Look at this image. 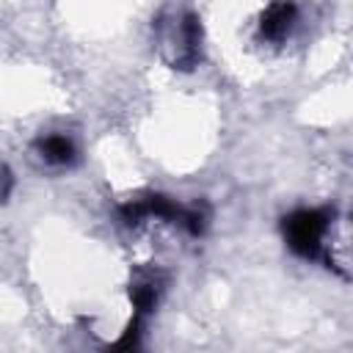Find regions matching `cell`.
<instances>
[{
  "label": "cell",
  "instance_id": "obj_1",
  "mask_svg": "<svg viewBox=\"0 0 353 353\" xmlns=\"http://www.w3.org/2000/svg\"><path fill=\"white\" fill-rule=\"evenodd\" d=\"M334 223H336L334 207H312V210L290 212L281 223V232H284V240L292 254H298L301 259L328 262V268H331L334 256H331L328 237L334 234Z\"/></svg>",
  "mask_w": 353,
  "mask_h": 353
},
{
  "label": "cell",
  "instance_id": "obj_2",
  "mask_svg": "<svg viewBox=\"0 0 353 353\" xmlns=\"http://www.w3.org/2000/svg\"><path fill=\"white\" fill-rule=\"evenodd\" d=\"M157 41L174 69H193L201 61V25L190 11L157 19Z\"/></svg>",
  "mask_w": 353,
  "mask_h": 353
},
{
  "label": "cell",
  "instance_id": "obj_3",
  "mask_svg": "<svg viewBox=\"0 0 353 353\" xmlns=\"http://www.w3.org/2000/svg\"><path fill=\"white\" fill-rule=\"evenodd\" d=\"M298 25V6L292 0H276L259 17V39L270 44H281Z\"/></svg>",
  "mask_w": 353,
  "mask_h": 353
},
{
  "label": "cell",
  "instance_id": "obj_4",
  "mask_svg": "<svg viewBox=\"0 0 353 353\" xmlns=\"http://www.w3.org/2000/svg\"><path fill=\"white\" fill-rule=\"evenodd\" d=\"M165 287V276L160 270H141L130 284V298L135 306V317L152 312L157 306V298Z\"/></svg>",
  "mask_w": 353,
  "mask_h": 353
},
{
  "label": "cell",
  "instance_id": "obj_5",
  "mask_svg": "<svg viewBox=\"0 0 353 353\" xmlns=\"http://www.w3.org/2000/svg\"><path fill=\"white\" fill-rule=\"evenodd\" d=\"M36 152H39V157H41L44 163L58 165V168L72 165V163L77 160V146H74V141H72L69 135H63V132L41 135V138L36 141Z\"/></svg>",
  "mask_w": 353,
  "mask_h": 353
},
{
  "label": "cell",
  "instance_id": "obj_6",
  "mask_svg": "<svg viewBox=\"0 0 353 353\" xmlns=\"http://www.w3.org/2000/svg\"><path fill=\"white\" fill-rule=\"evenodd\" d=\"M8 193H11V174H8V168L0 163V201H6Z\"/></svg>",
  "mask_w": 353,
  "mask_h": 353
}]
</instances>
